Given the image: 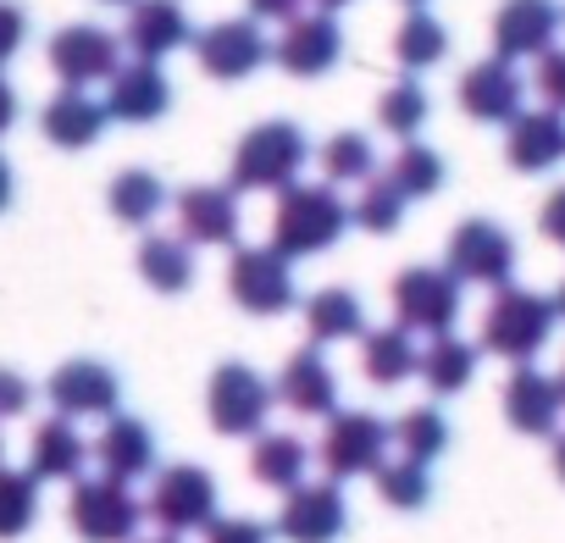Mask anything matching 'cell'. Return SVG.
<instances>
[{
	"label": "cell",
	"mask_w": 565,
	"mask_h": 543,
	"mask_svg": "<svg viewBox=\"0 0 565 543\" xmlns=\"http://www.w3.org/2000/svg\"><path fill=\"white\" fill-rule=\"evenodd\" d=\"M355 227V211L339 183H289L271 205V244L289 260L328 255Z\"/></svg>",
	"instance_id": "obj_1"
},
{
	"label": "cell",
	"mask_w": 565,
	"mask_h": 543,
	"mask_svg": "<svg viewBox=\"0 0 565 543\" xmlns=\"http://www.w3.org/2000/svg\"><path fill=\"white\" fill-rule=\"evenodd\" d=\"M306 161H311L306 128L289 123V117H271V123H255V128L238 139L227 183H233L238 194H282L289 183H300Z\"/></svg>",
	"instance_id": "obj_2"
},
{
	"label": "cell",
	"mask_w": 565,
	"mask_h": 543,
	"mask_svg": "<svg viewBox=\"0 0 565 543\" xmlns=\"http://www.w3.org/2000/svg\"><path fill=\"white\" fill-rule=\"evenodd\" d=\"M554 328H559L554 295L504 284V289H493V306L482 311V350L510 361V366H526V361H537L548 350Z\"/></svg>",
	"instance_id": "obj_3"
},
{
	"label": "cell",
	"mask_w": 565,
	"mask_h": 543,
	"mask_svg": "<svg viewBox=\"0 0 565 543\" xmlns=\"http://www.w3.org/2000/svg\"><path fill=\"white\" fill-rule=\"evenodd\" d=\"M227 295L244 317H282L300 306V284H295V260L277 244H233L227 260Z\"/></svg>",
	"instance_id": "obj_4"
},
{
	"label": "cell",
	"mask_w": 565,
	"mask_h": 543,
	"mask_svg": "<svg viewBox=\"0 0 565 543\" xmlns=\"http://www.w3.org/2000/svg\"><path fill=\"white\" fill-rule=\"evenodd\" d=\"M388 300H394L399 328L438 339V333H455V322L466 311V284L449 266H405L394 278V289H388Z\"/></svg>",
	"instance_id": "obj_5"
},
{
	"label": "cell",
	"mask_w": 565,
	"mask_h": 543,
	"mask_svg": "<svg viewBox=\"0 0 565 543\" xmlns=\"http://www.w3.org/2000/svg\"><path fill=\"white\" fill-rule=\"evenodd\" d=\"M67 521L84 543H134L145 526V499L134 493V482L117 477H78L73 499H67Z\"/></svg>",
	"instance_id": "obj_6"
},
{
	"label": "cell",
	"mask_w": 565,
	"mask_h": 543,
	"mask_svg": "<svg viewBox=\"0 0 565 543\" xmlns=\"http://www.w3.org/2000/svg\"><path fill=\"white\" fill-rule=\"evenodd\" d=\"M216 504H222L216 477H211L205 466H194V460H178V466H161V471H156L150 499H145V515H150L161 532L183 537V532H205V526L216 521Z\"/></svg>",
	"instance_id": "obj_7"
},
{
	"label": "cell",
	"mask_w": 565,
	"mask_h": 543,
	"mask_svg": "<svg viewBox=\"0 0 565 543\" xmlns=\"http://www.w3.org/2000/svg\"><path fill=\"white\" fill-rule=\"evenodd\" d=\"M277 405V388L244 366V361H222L205 383V422L222 433V438H255L266 433V416Z\"/></svg>",
	"instance_id": "obj_8"
},
{
	"label": "cell",
	"mask_w": 565,
	"mask_h": 543,
	"mask_svg": "<svg viewBox=\"0 0 565 543\" xmlns=\"http://www.w3.org/2000/svg\"><path fill=\"white\" fill-rule=\"evenodd\" d=\"M388 444H394V427L372 411H333L328 427H322V444H317V460L333 482H350V477H372L383 460H388Z\"/></svg>",
	"instance_id": "obj_9"
},
{
	"label": "cell",
	"mask_w": 565,
	"mask_h": 543,
	"mask_svg": "<svg viewBox=\"0 0 565 543\" xmlns=\"http://www.w3.org/2000/svg\"><path fill=\"white\" fill-rule=\"evenodd\" d=\"M444 266L455 272L460 284L504 289V284H515V238H510L499 222H488V216H466V222L449 233Z\"/></svg>",
	"instance_id": "obj_10"
},
{
	"label": "cell",
	"mask_w": 565,
	"mask_h": 543,
	"mask_svg": "<svg viewBox=\"0 0 565 543\" xmlns=\"http://www.w3.org/2000/svg\"><path fill=\"white\" fill-rule=\"evenodd\" d=\"M194 56H200L205 78L244 84V78H255L271 62V40H266V29L255 18H222V23L194 34Z\"/></svg>",
	"instance_id": "obj_11"
},
{
	"label": "cell",
	"mask_w": 565,
	"mask_h": 543,
	"mask_svg": "<svg viewBox=\"0 0 565 543\" xmlns=\"http://www.w3.org/2000/svg\"><path fill=\"white\" fill-rule=\"evenodd\" d=\"M51 73L67 89H95L122 67V34L100 29V23H67L51 34Z\"/></svg>",
	"instance_id": "obj_12"
},
{
	"label": "cell",
	"mask_w": 565,
	"mask_h": 543,
	"mask_svg": "<svg viewBox=\"0 0 565 543\" xmlns=\"http://www.w3.org/2000/svg\"><path fill=\"white\" fill-rule=\"evenodd\" d=\"M271 62L289 78H328L344 62V29L333 12H300L271 40Z\"/></svg>",
	"instance_id": "obj_13"
},
{
	"label": "cell",
	"mask_w": 565,
	"mask_h": 543,
	"mask_svg": "<svg viewBox=\"0 0 565 543\" xmlns=\"http://www.w3.org/2000/svg\"><path fill=\"white\" fill-rule=\"evenodd\" d=\"M277 537L289 543H339L350 532V499L344 488L328 477V482H300L282 493V510H277Z\"/></svg>",
	"instance_id": "obj_14"
},
{
	"label": "cell",
	"mask_w": 565,
	"mask_h": 543,
	"mask_svg": "<svg viewBox=\"0 0 565 543\" xmlns=\"http://www.w3.org/2000/svg\"><path fill=\"white\" fill-rule=\"evenodd\" d=\"M565 7L559 0H504L493 18V56L499 62H537L559 45Z\"/></svg>",
	"instance_id": "obj_15"
},
{
	"label": "cell",
	"mask_w": 565,
	"mask_h": 543,
	"mask_svg": "<svg viewBox=\"0 0 565 543\" xmlns=\"http://www.w3.org/2000/svg\"><path fill=\"white\" fill-rule=\"evenodd\" d=\"M45 400L56 405V416H73V422L100 416V422H106V416H117V405H122V377H117L106 361L78 355V361H62V366L51 372Z\"/></svg>",
	"instance_id": "obj_16"
},
{
	"label": "cell",
	"mask_w": 565,
	"mask_h": 543,
	"mask_svg": "<svg viewBox=\"0 0 565 543\" xmlns=\"http://www.w3.org/2000/svg\"><path fill=\"white\" fill-rule=\"evenodd\" d=\"M178 233L194 244V249H233L238 244V227H244V211H238V189L233 183H194L178 194Z\"/></svg>",
	"instance_id": "obj_17"
},
{
	"label": "cell",
	"mask_w": 565,
	"mask_h": 543,
	"mask_svg": "<svg viewBox=\"0 0 565 543\" xmlns=\"http://www.w3.org/2000/svg\"><path fill=\"white\" fill-rule=\"evenodd\" d=\"M194 45V23L183 0H134L122 23V51L134 62H172Z\"/></svg>",
	"instance_id": "obj_18"
},
{
	"label": "cell",
	"mask_w": 565,
	"mask_h": 543,
	"mask_svg": "<svg viewBox=\"0 0 565 543\" xmlns=\"http://www.w3.org/2000/svg\"><path fill=\"white\" fill-rule=\"evenodd\" d=\"M455 95L471 123H493V128H504L515 111H526V78L515 73V62H499V56L466 67Z\"/></svg>",
	"instance_id": "obj_19"
},
{
	"label": "cell",
	"mask_w": 565,
	"mask_h": 543,
	"mask_svg": "<svg viewBox=\"0 0 565 543\" xmlns=\"http://www.w3.org/2000/svg\"><path fill=\"white\" fill-rule=\"evenodd\" d=\"M106 111H111V123H128V128L161 123L172 111V78H167V67L161 62H122L106 78Z\"/></svg>",
	"instance_id": "obj_20"
},
{
	"label": "cell",
	"mask_w": 565,
	"mask_h": 543,
	"mask_svg": "<svg viewBox=\"0 0 565 543\" xmlns=\"http://www.w3.org/2000/svg\"><path fill=\"white\" fill-rule=\"evenodd\" d=\"M504 161L515 172H554L565 167V111L554 106H526L504 123Z\"/></svg>",
	"instance_id": "obj_21"
},
{
	"label": "cell",
	"mask_w": 565,
	"mask_h": 543,
	"mask_svg": "<svg viewBox=\"0 0 565 543\" xmlns=\"http://www.w3.org/2000/svg\"><path fill=\"white\" fill-rule=\"evenodd\" d=\"M559 416H565V400H559V383L548 372H537L526 361V366H515L504 377V422L521 438H554L559 433Z\"/></svg>",
	"instance_id": "obj_22"
},
{
	"label": "cell",
	"mask_w": 565,
	"mask_h": 543,
	"mask_svg": "<svg viewBox=\"0 0 565 543\" xmlns=\"http://www.w3.org/2000/svg\"><path fill=\"white\" fill-rule=\"evenodd\" d=\"M277 405H289L295 416H333L339 411V372L328 366L322 344H306L282 361L277 372Z\"/></svg>",
	"instance_id": "obj_23"
},
{
	"label": "cell",
	"mask_w": 565,
	"mask_h": 543,
	"mask_svg": "<svg viewBox=\"0 0 565 543\" xmlns=\"http://www.w3.org/2000/svg\"><path fill=\"white\" fill-rule=\"evenodd\" d=\"M89 455L100 460L106 477L139 482V477L156 471V433H150V422H139V416H106V427H100V438L89 444Z\"/></svg>",
	"instance_id": "obj_24"
},
{
	"label": "cell",
	"mask_w": 565,
	"mask_h": 543,
	"mask_svg": "<svg viewBox=\"0 0 565 543\" xmlns=\"http://www.w3.org/2000/svg\"><path fill=\"white\" fill-rule=\"evenodd\" d=\"M106 123H111V111H106V100H95L89 89H56L51 100H45V111H40V128H45V139L56 145V150H89L100 134H106Z\"/></svg>",
	"instance_id": "obj_25"
},
{
	"label": "cell",
	"mask_w": 565,
	"mask_h": 543,
	"mask_svg": "<svg viewBox=\"0 0 565 543\" xmlns=\"http://www.w3.org/2000/svg\"><path fill=\"white\" fill-rule=\"evenodd\" d=\"M84 466H89V444H84V433H78L73 416H51V422L34 427V438H29V471L40 482H78Z\"/></svg>",
	"instance_id": "obj_26"
},
{
	"label": "cell",
	"mask_w": 565,
	"mask_h": 543,
	"mask_svg": "<svg viewBox=\"0 0 565 543\" xmlns=\"http://www.w3.org/2000/svg\"><path fill=\"white\" fill-rule=\"evenodd\" d=\"M416 366H422V344H416L411 328L388 322V328H366L361 333V372H366V383L399 388V383L416 377Z\"/></svg>",
	"instance_id": "obj_27"
},
{
	"label": "cell",
	"mask_w": 565,
	"mask_h": 543,
	"mask_svg": "<svg viewBox=\"0 0 565 543\" xmlns=\"http://www.w3.org/2000/svg\"><path fill=\"white\" fill-rule=\"evenodd\" d=\"M306 466H311V444L300 433H255V449H249V477L260 488H277L289 493L306 482Z\"/></svg>",
	"instance_id": "obj_28"
},
{
	"label": "cell",
	"mask_w": 565,
	"mask_h": 543,
	"mask_svg": "<svg viewBox=\"0 0 565 543\" xmlns=\"http://www.w3.org/2000/svg\"><path fill=\"white\" fill-rule=\"evenodd\" d=\"M306 333H311V344H344V339H361L366 333V306H361V295L355 289H344V284H328V289H317L311 300H306Z\"/></svg>",
	"instance_id": "obj_29"
},
{
	"label": "cell",
	"mask_w": 565,
	"mask_h": 543,
	"mask_svg": "<svg viewBox=\"0 0 565 543\" xmlns=\"http://www.w3.org/2000/svg\"><path fill=\"white\" fill-rule=\"evenodd\" d=\"M139 278L156 295H183L194 284V244L183 233H145V244H139Z\"/></svg>",
	"instance_id": "obj_30"
},
{
	"label": "cell",
	"mask_w": 565,
	"mask_h": 543,
	"mask_svg": "<svg viewBox=\"0 0 565 543\" xmlns=\"http://www.w3.org/2000/svg\"><path fill=\"white\" fill-rule=\"evenodd\" d=\"M106 211L122 227H156V216L167 211V183L150 167H122L106 189Z\"/></svg>",
	"instance_id": "obj_31"
},
{
	"label": "cell",
	"mask_w": 565,
	"mask_h": 543,
	"mask_svg": "<svg viewBox=\"0 0 565 543\" xmlns=\"http://www.w3.org/2000/svg\"><path fill=\"white\" fill-rule=\"evenodd\" d=\"M416 377H422V383H427L438 400H455V394H466V388H471V377H477V344H466V339H455V333H438V339H427Z\"/></svg>",
	"instance_id": "obj_32"
},
{
	"label": "cell",
	"mask_w": 565,
	"mask_h": 543,
	"mask_svg": "<svg viewBox=\"0 0 565 543\" xmlns=\"http://www.w3.org/2000/svg\"><path fill=\"white\" fill-rule=\"evenodd\" d=\"M449 56V29L433 18V12H411L399 29H394V62L416 78V73H427V67H438Z\"/></svg>",
	"instance_id": "obj_33"
},
{
	"label": "cell",
	"mask_w": 565,
	"mask_h": 543,
	"mask_svg": "<svg viewBox=\"0 0 565 543\" xmlns=\"http://www.w3.org/2000/svg\"><path fill=\"white\" fill-rule=\"evenodd\" d=\"M405 200H433L438 189H444V178H449V161L433 150V145H422V139H405L399 145V156L388 161V172H383Z\"/></svg>",
	"instance_id": "obj_34"
},
{
	"label": "cell",
	"mask_w": 565,
	"mask_h": 543,
	"mask_svg": "<svg viewBox=\"0 0 565 543\" xmlns=\"http://www.w3.org/2000/svg\"><path fill=\"white\" fill-rule=\"evenodd\" d=\"M427 117H433V95L422 89V78H399V84H388L383 89V100H377V123H383V134L388 139H422V128H427Z\"/></svg>",
	"instance_id": "obj_35"
},
{
	"label": "cell",
	"mask_w": 565,
	"mask_h": 543,
	"mask_svg": "<svg viewBox=\"0 0 565 543\" xmlns=\"http://www.w3.org/2000/svg\"><path fill=\"white\" fill-rule=\"evenodd\" d=\"M372 482H377V499L394 504V510H422V504L433 499V466H427V460H411V455L383 460V466L372 471Z\"/></svg>",
	"instance_id": "obj_36"
},
{
	"label": "cell",
	"mask_w": 565,
	"mask_h": 543,
	"mask_svg": "<svg viewBox=\"0 0 565 543\" xmlns=\"http://www.w3.org/2000/svg\"><path fill=\"white\" fill-rule=\"evenodd\" d=\"M40 521V477L0 466V543L23 537Z\"/></svg>",
	"instance_id": "obj_37"
},
{
	"label": "cell",
	"mask_w": 565,
	"mask_h": 543,
	"mask_svg": "<svg viewBox=\"0 0 565 543\" xmlns=\"http://www.w3.org/2000/svg\"><path fill=\"white\" fill-rule=\"evenodd\" d=\"M322 178L328 183H366V178H377V145L366 134H355V128L333 134L322 145Z\"/></svg>",
	"instance_id": "obj_38"
},
{
	"label": "cell",
	"mask_w": 565,
	"mask_h": 543,
	"mask_svg": "<svg viewBox=\"0 0 565 543\" xmlns=\"http://www.w3.org/2000/svg\"><path fill=\"white\" fill-rule=\"evenodd\" d=\"M394 449L411 455V460H427V466H433V460L449 449V422H444V411H433V405L405 411V416L394 422Z\"/></svg>",
	"instance_id": "obj_39"
},
{
	"label": "cell",
	"mask_w": 565,
	"mask_h": 543,
	"mask_svg": "<svg viewBox=\"0 0 565 543\" xmlns=\"http://www.w3.org/2000/svg\"><path fill=\"white\" fill-rule=\"evenodd\" d=\"M405 205H411V200H405L388 178H366L350 211H355V227H366V233H377V238H383V233H399Z\"/></svg>",
	"instance_id": "obj_40"
},
{
	"label": "cell",
	"mask_w": 565,
	"mask_h": 543,
	"mask_svg": "<svg viewBox=\"0 0 565 543\" xmlns=\"http://www.w3.org/2000/svg\"><path fill=\"white\" fill-rule=\"evenodd\" d=\"M532 95L554 111H565V51L554 45L548 56H537V73H532Z\"/></svg>",
	"instance_id": "obj_41"
},
{
	"label": "cell",
	"mask_w": 565,
	"mask_h": 543,
	"mask_svg": "<svg viewBox=\"0 0 565 543\" xmlns=\"http://www.w3.org/2000/svg\"><path fill=\"white\" fill-rule=\"evenodd\" d=\"M205 543H271V526L255 515H216L205 526Z\"/></svg>",
	"instance_id": "obj_42"
},
{
	"label": "cell",
	"mask_w": 565,
	"mask_h": 543,
	"mask_svg": "<svg viewBox=\"0 0 565 543\" xmlns=\"http://www.w3.org/2000/svg\"><path fill=\"white\" fill-rule=\"evenodd\" d=\"M29 45V12L18 0H0V67L18 62V51Z\"/></svg>",
	"instance_id": "obj_43"
},
{
	"label": "cell",
	"mask_w": 565,
	"mask_h": 543,
	"mask_svg": "<svg viewBox=\"0 0 565 543\" xmlns=\"http://www.w3.org/2000/svg\"><path fill=\"white\" fill-rule=\"evenodd\" d=\"M29 405H34V383L23 372H12V366H0V422L23 416Z\"/></svg>",
	"instance_id": "obj_44"
},
{
	"label": "cell",
	"mask_w": 565,
	"mask_h": 543,
	"mask_svg": "<svg viewBox=\"0 0 565 543\" xmlns=\"http://www.w3.org/2000/svg\"><path fill=\"white\" fill-rule=\"evenodd\" d=\"M537 227H543V238H548V244H559V249H565V183H559V189L543 200Z\"/></svg>",
	"instance_id": "obj_45"
},
{
	"label": "cell",
	"mask_w": 565,
	"mask_h": 543,
	"mask_svg": "<svg viewBox=\"0 0 565 543\" xmlns=\"http://www.w3.org/2000/svg\"><path fill=\"white\" fill-rule=\"evenodd\" d=\"M300 7L306 0H249V18L255 23H289V18H300Z\"/></svg>",
	"instance_id": "obj_46"
},
{
	"label": "cell",
	"mask_w": 565,
	"mask_h": 543,
	"mask_svg": "<svg viewBox=\"0 0 565 543\" xmlns=\"http://www.w3.org/2000/svg\"><path fill=\"white\" fill-rule=\"evenodd\" d=\"M18 111H23V100H18V89H12V78L0 73V139L12 134V123H18Z\"/></svg>",
	"instance_id": "obj_47"
},
{
	"label": "cell",
	"mask_w": 565,
	"mask_h": 543,
	"mask_svg": "<svg viewBox=\"0 0 565 543\" xmlns=\"http://www.w3.org/2000/svg\"><path fill=\"white\" fill-rule=\"evenodd\" d=\"M12 194H18V172H12V161L0 156V211L12 205Z\"/></svg>",
	"instance_id": "obj_48"
},
{
	"label": "cell",
	"mask_w": 565,
	"mask_h": 543,
	"mask_svg": "<svg viewBox=\"0 0 565 543\" xmlns=\"http://www.w3.org/2000/svg\"><path fill=\"white\" fill-rule=\"evenodd\" d=\"M554 477L565 482V433H554Z\"/></svg>",
	"instance_id": "obj_49"
},
{
	"label": "cell",
	"mask_w": 565,
	"mask_h": 543,
	"mask_svg": "<svg viewBox=\"0 0 565 543\" xmlns=\"http://www.w3.org/2000/svg\"><path fill=\"white\" fill-rule=\"evenodd\" d=\"M344 7H355V0H317V12H333V18H339Z\"/></svg>",
	"instance_id": "obj_50"
},
{
	"label": "cell",
	"mask_w": 565,
	"mask_h": 543,
	"mask_svg": "<svg viewBox=\"0 0 565 543\" xmlns=\"http://www.w3.org/2000/svg\"><path fill=\"white\" fill-rule=\"evenodd\" d=\"M554 311H559V322H565V278H559V289H554Z\"/></svg>",
	"instance_id": "obj_51"
},
{
	"label": "cell",
	"mask_w": 565,
	"mask_h": 543,
	"mask_svg": "<svg viewBox=\"0 0 565 543\" xmlns=\"http://www.w3.org/2000/svg\"><path fill=\"white\" fill-rule=\"evenodd\" d=\"M100 7H134V0H100Z\"/></svg>",
	"instance_id": "obj_52"
},
{
	"label": "cell",
	"mask_w": 565,
	"mask_h": 543,
	"mask_svg": "<svg viewBox=\"0 0 565 543\" xmlns=\"http://www.w3.org/2000/svg\"><path fill=\"white\" fill-rule=\"evenodd\" d=\"M150 543H178V537H172V532H161V537H150Z\"/></svg>",
	"instance_id": "obj_53"
},
{
	"label": "cell",
	"mask_w": 565,
	"mask_h": 543,
	"mask_svg": "<svg viewBox=\"0 0 565 543\" xmlns=\"http://www.w3.org/2000/svg\"><path fill=\"white\" fill-rule=\"evenodd\" d=\"M554 383H559V400H565V366H559V377H554Z\"/></svg>",
	"instance_id": "obj_54"
},
{
	"label": "cell",
	"mask_w": 565,
	"mask_h": 543,
	"mask_svg": "<svg viewBox=\"0 0 565 543\" xmlns=\"http://www.w3.org/2000/svg\"><path fill=\"white\" fill-rule=\"evenodd\" d=\"M0 460H7V438H0Z\"/></svg>",
	"instance_id": "obj_55"
},
{
	"label": "cell",
	"mask_w": 565,
	"mask_h": 543,
	"mask_svg": "<svg viewBox=\"0 0 565 543\" xmlns=\"http://www.w3.org/2000/svg\"><path fill=\"white\" fill-rule=\"evenodd\" d=\"M405 7H427V0H405Z\"/></svg>",
	"instance_id": "obj_56"
}]
</instances>
